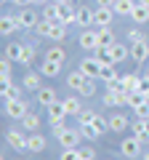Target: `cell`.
<instances>
[{
  "mask_svg": "<svg viewBox=\"0 0 149 160\" xmlns=\"http://www.w3.org/2000/svg\"><path fill=\"white\" fill-rule=\"evenodd\" d=\"M46 149V136L43 133H29V152H43Z\"/></svg>",
  "mask_w": 149,
  "mask_h": 160,
  "instance_id": "obj_25",
  "label": "cell"
},
{
  "mask_svg": "<svg viewBox=\"0 0 149 160\" xmlns=\"http://www.w3.org/2000/svg\"><path fill=\"white\" fill-rule=\"evenodd\" d=\"M0 75H11V59H3L0 62Z\"/></svg>",
  "mask_w": 149,
  "mask_h": 160,
  "instance_id": "obj_44",
  "label": "cell"
},
{
  "mask_svg": "<svg viewBox=\"0 0 149 160\" xmlns=\"http://www.w3.org/2000/svg\"><path fill=\"white\" fill-rule=\"evenodd\" d=\"M120 152L125 155L128 160L138 158V155H141V142H138L136 136H131V139H123V142H120Z\"/></svg>",
  "mask_w": 149,
  "mask_h": 160,
  "instance_id": "obj_6",
  "label": "cell"
},
{
  "mask_svg": "<svg viewBox=\"0 0 149 160\" xmlns=\"http://www.w3.org/2000/svg\"><path fill=\"white\" fill-rule=\"evenodd\" d=\"M80 160H96V152H93L91 147H85V149H80Z\"/></svg>",
  "mask_w": 149,
  "mask_h": 160,
  "instance_id": "obj_42",
  "label": "cell"
},
{
  "mask_svg": "<svg viewBox=\"0 0 149 160\" xmlns=\"http://www.w3.org/2000/svg\"><path fill=\"white\" fill-rule=\"evenodd\" d=\"M136 109V115H138V120H144V118H149V102H144V104H138V107H133Z\"/></svg>",
  "mask_w": 149,
  "mask_h": 160,
  "instance_id": "obj_39",
  "label": "cell"
},
{
  "mask_svg": "<svg viewBox=\"0 0 149 160\" xmlns=\"http://www.w3.org/2000/svg\"><path fill=\"white\" fill-rule=\"evenodd\" d=\"M16 29H22V24H19L16 16H3L0 19V35H11Z\"/></svg>",
  "mask_w": 149,
  "mask_h": 160,
  "instance_id": "obj_14",
  "label": "cell"
},
{
  "mask_svg": "<svg viewBox=\"0 0 149 160\" xmlns=\"http://www.w3.org/2000/svg\"><path fill=\"white\" fill-rule=\"evenodd\" d=\"M93 118H96V112H85V109H83V112H80V126H85V123H91Z\"/></svg>",
  "mask_w": 149,
  "mask_h": 160,
  "instance_id": "obj_43",
  "label": "cell"
},
{
  "mask_svg": "<svg viewBox=\"0 0 149 160\" xmlns=\"http://www.w3.org/2000/svg\"><path fill=\"white\" fill-rule=\"evenodd\" d=\"M46 109H48V118H51V120L67 118V107H64V102H53L51 107H46Z\"/></svg>",
  "mask_w": 149,
  "mask_h": 160,
  "instance_id": "obj_24",
  "label": "cell"
},
{
  "mask_svg": "<svg viewBox=\"0 0 149 160\" xmlns=\"http://www.w3.org/2000/svg\"><path fill=\"white\" fill-rule=\"evenodd\" d=\"M46 59H51V62H59V64H64V62H67V51H64L61 46H53V48H48V51H46Z\"/></svg>",
  "mask_w": 149,
  "mask_h": 160,
  "instance_id": "obj_27",
  "label": "cell"
},
{
  "mask_svg": "<svg viewBox=\"0 0 149 160\" xmlns=\"http://www.w3.org/2000/svg\"><path fill=\"white\" fill-rule=\"evenodd\" d=\"M22 51H24L22 43H8V46H6V59H11V62H19V59H22Z\"/></svg>",
  "mask_w": 149,
  "mask_h": 160,
  "instance_id": "obj_29",
  "label": "cell"
},
{
  "mask_svg": "<svg viewBox=\"0 0 149 160\" xmlns=\"http://www.w3.org/2000/svg\"><path fill=\"white\" fill-rule=\"evenodd\" d=\"M91 126H93V128H96V131H99V133H101V136H104V133L109 131V120H104L101 115H96V118L91 120Z\"/></svg>",
  "mask_w": 149,
  "mask_h": 160,
  "instance_id": "obj_34",
  "label": "cell"
},
{
  "mask_svg": "<svg viewBox=\"0 0 149 160\" xmlns=\"http://www.w3.org/2000/svg\"><path fill=\"white\" fill-rule=\"evenodd\" d=\"M46 3H51V0H32V6H46Z\"/></svg>",
  "mask_w": 149,
  "mask_h": 160,
  "instance_id": "obj_47",
  "label": "cell"
},
{
  "mask_svg": "<svg viewBox=\"0 0 149 160\" xmlns=\"http://www.w3.org/2000/svg\"><path fill=\"white\" fill-rule=\"evenodd\" d=\"M109 48H112V62H115V64L125 62V59L131 56V46H123V43H115V46H109Z\"/></svg>",
  "mask_w": 149,
  "mask_h": 160,
  "instance_id": "obj_15",
  "label": "cell"
},
{
  "mask_svg": "<svg viewBox=\"0 0 149 160\" xmlns=\"http://www.w3.org/2000/svg\"><path fill=\"white\" fill-rule=\"evenodd\" d=\"M22 86L27 88V91H35V93H37V91L43 88V86H40V75H35V72H32V75H27V78L22 80Z\"/></svg>",
  "mask_w": 149,
  "mask_h": 160,
  "instance_id": "obj_30",
  "label": "cell"
},
{
  "mask_svg": "<svg viewBox=\"0 0 149 160\" xmlns=\"http://www.w3.org/2000/svg\"><path fill=\"white\" fill-rule=\"evenodd\" d=\"M141 123H144V128H147V133H149V118H144Z\"/></svg>",
  "mask_w": 149,
  "mask_h": 160,
  "instance_id": "obj_48",
  "label": "cell"
},
{
  "mask_svg": "<svg viewBox=\"0 0 149 160\" xmlns=\"http://www.w3.org/2000/svg\"><path fill=\"white\" fill-rule=\"evenodd\" d=\"M147 102V93L144 91H131L128 93V107H138V104Z\"/></svg>",
  "mask_w": 149,
  "mask_h": 160,
  "instance_id": "obj_33",
  "label": "cell"
},
{
  "mask_svg": "<svg viewBox=\"0 0 149 160\" xmlns=\"http://www.w3.org/2000/svg\"><path fill=\"white\" fill-rule=\"evenodd\" d=\"M131 136H136L138 142H147V139H149V133H147V128H144V123H141V120H138V123H133Z\"/></svg>",
  "mask_w": 149,
  "mask_h": 160,
  "instance_id": "obj_32",
  "label": "cell"
},
{
  "mask_svg": "<svg viewBox=\"0 0 149 160\" xmlns=\"http://www.w3.org/2000/svg\"><path fill=\"white\" fill-rule=\"evenodd\" d=\"M56 139H59V144H61V147H77V144H80V139H83V133H80V128H64Z\"/></svg>",
  "mask_w": 149,
  "mask_h": 160,
  "instance_id": "obj_4",
  "label": "cell"
},
{
  "mask_svg": "<svg viewBox=\"0 0 149 160\" xmlns=\"http://www.w3.org/2000/svg\"><path fill=\"white\" fill-rule=\"evenodd\" d=\"M22 126H24V131H37V128H40V118L35 112H27L22 118Z\"/></svg>",
  "mask_w": 149,
  "mask_h": 160,
  "instance_id": "obj_28",
  "label": "cell"
},
{
  "mask_svg": "<svg viewBox=\"0 0 149 160\" xmlns=\"http://www.w3.org/2000/svg\"><path fill=\"white\" fill-rule=\"evenodd\" d=\"M96 6H107V8H112V6H115V0H96Z\"/></svg>",
  "mask_w": 149,
  "mask_h": 160,
  "instance_id": "obj_46",
  "label": "cell"
},
{
  "mask_svg": "<svg viewBox=\"0 0 149 160\" xmlns=\"http://www.w3.org/2000/svg\"><path fill=\"white\" fill-rule=\"evenodd\" d=\"M6 142L13 152H29V136H24V131H16V128L6 131Z\"/></svg>",
  "mask_w": 149,
  "mask_h": 160,
  "instance_id": "obj_2",
  "label": "cell"
},
{
  "mask_svg": "<svg viewBox=\"0 0 149 160\" xmlns=\"http://www.w3.org/2000/svg\"><path fill=\"white\" fill-rule=\"evenodd\" d=\"M85 80H88V75H85V72L74 69L72 75H67V86H69V88H74V91H80V88L85 86Z\"/></svg>",
  "mask_w": 149,
  "mask_h": 160,
  "instance_id": "obj_16",
  "label": "cell"
},
{
  "mask_svg": "<svg viewBox=\"0 0 149 160\" xmlns=\"http://www.w3.org/2000/svg\"><path fill=\"white\" fill-rule=\"evenodd\" d=\"M80 93H83V96H93V93H96V83H93V78L85 80V86L80 88Z\"/></svg>",
  "mask_w": 149,
  "mask_h": 160,
  "instance_id": "obj_38",
  "label": "cell"
},
{
  "mask_svg": "<svg viewBox=\"0 0 149 160\" xmlns=\"http://www.w3.org/2000/svg\"><path fill=\"white\" fill-rule=\"evenodd\" d=\"M64 120H67V118H61V120H51V128H53V133H56V136L64 131V128H67V123H64Z\"/></svg>",
  "mask_w": 149,
  "mask_h": 160,
  "instance_id": "obj_41",
  "label": "cell"
},
{
  "mask_svg": "<svg viewBox=\"0 0 149 160\" xmlns=\"http://www.w3.org/2000/svg\"><path fill=\"white\" fill-rule=\"evenodd\" d=\"M112 16H115V8L99 6L96 8V19H93V27H109V24H112Z\"/></svg>",
  "mask_w": 149,
  "mask_h": 160,
  "instance_id": "obj_10",
  "label": "cell"
},
{
  "mask_svg": "<svg viewBox=\"0 0 149 160\" xmlns=\"http://www.w3.org/2000/svg\"><path fill=\"white\" fill-rule=\"evenodd\" d=\"M77 43H80V48H91V51H96V48H99V29H83L80 38H77Z\"/></svg>",
  "mask_w": 149,
  "mask_h": 160,
  "instance_id": "obj_7",
  "label": "cell"
},
{
  "mask_svg": "<svg viewBox=\"0 0 149 160\" xmlns=\"http://www.w3.org/2000/svg\"><path fill=\"white\" fill-rule=\"evenodd\" d=\"M80 133H83V136H85V139H91V142H96V139L101 136V133H99L96 128L91 126V123H85V126H80Z\"/></svg>",
  "mask_w": 149,
  "mask_h": 160,
  "instance_id": "obj_36",
  "label": "cell"
},
{
  "mask_svg": "<svg viewBox=\"0 0 149 160\" xmlns=\"http://www.w3.org/2000/svg\"><path fill=\"white\" fill-rule=\"evenodd\" d=\"M53 3H67V0H53Z\"/></svg>",
  "mask_w": 149,
  "mask_h": 160,
  "instance_id": "obj_51",
  "label": "cell"
},
{
  "mask_svg": "<svg viewBox=\"0 0 149 160\" xmlns=\"http://www.w3.org/2000/svg\"><path fill=\"white\" fill-rule=\"evenodd\" d=\"M141 40H147V38H144L138 29H131V32H128V43H131V46H133V43H141Z\"/></svg>",
  "mask_w": 149,
  "mask_h": 160,
  "instance_id": "obj_40",
  "label": "cell"
},
{
  "mask_svg": "<svg viewBox=\"0 0 149 160\" xmlns=\"http://www.w3.org/2000/svg\"><path fill=\"white\" fill-rule=\"evenodd\" d=\"M59 22L61 24H77V6L72 3H59Z\"/></svg>",
  "mask_w": 149,
  "mask_h": 160,
  "instance_id": "obj_5",
  "label": "cell"
},
{
  "mask_svg": "<svg viewBox=\"0 0 149 160\" xmlns=\"http://www.w3.org/2000/svg\"><path fill=\"white\" fill-rule=\"evenodd\" d=\"M93 19H96V11H91L88 6H77V24H80V27L88 29L93 24Z\"/></svg>",
  "mask_w": 149,
  "mask_h": 160,
  "instance_id": "obj_12",
  "label": "cell"
},
{
  "mask_svg": "<svg viewBox=\"0 0 149 160\" xmlns=\"http://www.w3.org/2000/svg\"><path fill=\"white\" fill-rule=\"evenodd\" d=\"M59 72H61V64H59V62H51V59H43L40 75H46V78H59Z\"/></svg>",
  "mask_w": 149,
  "mask_h": 160,
  "instance_id": "obj_18",
  "label": "cell"
},
{
  "mask_svg": "<svg viewBox=\"0 0 149 160\" xmlns=\"http://www.w3.org/2000/svg\"><path fill=\"white\" fill-rule=\"evenodd\" d=\"M27 112H29V109H27V102H24V99H11V102H6V115H8V118L22 120Z\"/></svg>",
  "mask_w": 149,
  "mask_h": 160,
  "instance_id": "obj_3",
  "label": "cell"
},
{
  "mask_svg": "<svg viewBox=\"0 0 149 160\" xmlns=\"http://www.w3.org/2000/svg\"><path fill=\"white\" fill-rule=\"evenodd\" d=\"M131 59H133L136 64H144V62L149 59V43H147V40L133 43V46H131Z\"/></svg>",
  "mask_w": 149,
  "mask_h": 160,
  "instance_id": "obj_9",
  "label": "cell"
},
{
  "mask_svg": "<svg viewBox=\"0 0 149 160\" xmlns=\"http://www.w3.org/2000/svg\"><path fill=\"white\" fill-rule=\"evenodd\" d=\"M128 128V118L123 112H117V115H112L109 118V131H115V133H123Z\"/></svg>",
  "mask_w": 149,
  "mask_h": 160,
  "instance_id": "obj_17",
  "label": "cell"
},
{
  "mask_svg": "<svg viewBox=\"0 0 149 160\" xmlns=\"http://www.w3.org/2000/svg\"><path fill=\"white\" fill-rule=\"evenodd\" d=\"M80 72H85L88 78H99V72H101V59L99 56H88L80 62Z\"/></svg>",
  "mask_w": 149,
  "mask_h": 160,
  "instance_id": "obj_8",
  "label": "cell"
},
{
  "mask_svg": "<svg viewBox=\"0 0 149 160\" xmlns=\"http://www.w3.org/2000/svg\"><path fill=\"white\" fill-rule=\"evenodd\" d=\"M99 78L101 80H115V78H120V75H117V69H115V62H104L101 64V72H99Z\"/></svg>",
  "mask_w": 149,
  "mask_h": 160,
  "instance_id": "obj_26",
  "label": "cell"
},
{
  "mask_svg": "<svg viewBox=\"0 0 149 160\" xmlns=\"http://www.w3.org/2000/svg\"><path fill=\"white\" fill-rule=\"evenodd\" d=\"M144 160H149V149H147V152H144Z\"/></svg>",
  "mask_w": 149,
  "mask_h": 160,
  "instance_id": "obj_50",
  "label": "cell"
},
{
  "mask_svg": "<svg viewBox=\"0 0 149 160\" xmlns=\"http://www.w3.org/2000/svg\"><path fill=\"white\" fill-rule=\"evenodd\" d=\"M138 91L149 93V78H141V86H138Z\"/></svg>",
  "mask_w": 149,
  "mask_h": 160,
  "instance_id": "obj_45",
  "label": "cell"
},
{
  "mask_svg": "<svg viewBox=\"0 0 149 160\" xmlns=\"http://www.w3.org/2000/svg\"><path fill=\"white\" fill-rule=\"evenodd\" d=\"M19 24H22V29H35L37 27V16H35L32 8H22V13H19Z\"/></svg>",
  "mask_w": 149,
  "mask_h": 160,
  "instance_id": "obj_11",
  "label": "cell"
},
{
  "mask_svg": "<svg viewBox=\"0 0 149 160\" xmlns=\"http://www.w3.org/2000/svg\"><path fill=\"white\" fill-rule=\"evenodd\" d=\"M22 88L24 86H16V83H13V86H8V88H3V102H11V99H22Z\"/></svg>",
  "mask_w": 149,
  "mask_h": 160,
  "instance_id": "obj_31",
  "label": "cell"
},
{
  "mask_svg": "<svg viewBox=\"0 0 149 160\" xmlns=\"http://www.w3.org/2000/svg\"><path fill=\"white\" fill-rule=\"evenodd\" d=\"M131 19H133L136 24H147V22H149V6H141V3H136V8H133Z\"/></svg>",
  "mask_w": 149,
  "mask_h": 160,
  "instance_id": "obj_20",
  "label": "cell"
},
{
  "mask_svg": "<svg viewBox=\"0 0 149 160\" xmlns=\"http://www.w3.org/2000/svg\"><path fill=\"white\" fill-rule=\"evenodd\" d=\"M115 13H120V16H131L133 13V8H136V3L133 0H115Z\"/></svg>",
  "mask_w": 149,
  "mask_h": 160,
  "instance_id": "obj_23",
  "label": "cell"
},
{
  "mask_svg": "<svg viewBox=\"0 0 149 160\" xmlns=\"http://www.w3.org/2000/svg\"><path fill=\"white\" fill-rule=\"evenodd\" d=\"M136 3H141V6H149V0H136Z\"/></svg>",
  "mask_w": 149,
  "mask_h": 160,
  "instance_id": "obj_49",
  "label": "cell"
},
{
  "mask_svg": "<svg viewBox=\"0 0 149 160\" xmlns=\"http://www.w3.org/2000/svg\"><path fill=\"white\" fill-rule=\"evenodd\" d=\"M32 62H35V48H32V46H24V51H22V59H19V64L29 67Z\"/></svg>",
  "mask_w": 149,
  "mask_h": 160,
  "instance_id": "obj_35",
  "label": "cell"
},
{
  "mask_svg": "<svg viewBox=\"0 0 149 160\" xmlns=\"http://www.w3.org/2000/svg\"><path fill=\"white\" fill-rule=\"evenodd\" d=\"M59 160H80V149L77 147H64V152H61Z\"/></svg>",
  "mask_w": 149,
  "mask_h": 160,
  "instance_id": "obj_37",
  "label": "cell"
},
{
  "mask_svg": "<svg viewBox=\"0 0 149 160\" xmlns=\"http://www.w3.org/2000/svg\"><path fill=\"white\" fill-rule=\"evenodd\" d=\"M115 46V32L109 27H99V48H109Z\"/></svg>",
  "mask_w": 149,
  "mask_h": 160,
  "instance_id": "obj_19",
  "label": "cell"
},
{
  "mask_svg": "<svg viewBox=\"0 0 149 160\" xmlns=\"http://www.w3.org/2000/svg\"><path fill=\"white\" fill-rule=\"evenodd\" d=\"M35 96H37V104H40V107H51L53 102H59L56 99V88H40Z\"/></svg>",
  "mask_w": 149,
  "mask_h": 160,
  "instance_id": "obj_13",
  "label": "cell"
},
{
  "mask_svg": "<svg viewBox=\"0 0 149 160\" xmlns=\"http://www.w3.org/2000/svg\"><path fill=\"white\" fill-rule=\"evenodd\" d=\"M35 32L40 35V38H51V40H64L67 38V24L61 22H48V19H43V22H37V27H35Z\"/></svg>",
  "mask_w": 149,
  "mask_h": 160,
  "instance_id": "obj_1",
  "label": "cell"
},
{
  "mask_svg": "<svg viewBox=\"0 0 149 160\" xmlns=\"http://www.w3.org/2000/svg\"><path fill=\"white\" fill-rule=\"evenodd\" d=\"M64 107H67V115H74V118H80V112H83V104L77 96H67L64 99Z\"/></svg>",
  "mask_w": 149,
  "mask_h": 160,
  "instance_id": "obj_22",
  "label": "cell"
},
{
  "mask_svg": "<svg viewBox=\"0 0 149 160\" xmlns=\"http://www.w3.org/2000/svg\"><path fill=\"white\" fill-rule=\"evenodd\" d=\"M120 80H123V88H125L128 93L131 91H138V86H141V78H138V75H120Z\"/></svg>",
  "mask_w": 149,
  "mask_h": 160,
  "instance_id": "obj_21",
  "label": "cell"
}]
</instances>
